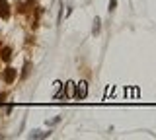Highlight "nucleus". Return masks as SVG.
Here are the masks:
<instances>
[{"label":"nucleus","instance_id":"f257e3e1","mask_svg":"<svg viewBox=\"0 0 156 140\" xmlns=\"http://www.w3.org/2000/svg\"><path fill=\"white\" fill-rule=\"evenodd\" d=\"M86 94H88V84H86V82H80V84H76V97H86Z\"/></svg>","mask_w":156,"mask_h":140},{"label":"nucleus","instance_id":"f03ea898","mask_svg":"<svg viewBox=\"0 0 156 140\" xmlns=\"http://www.w3.org/2000/svg\"><path fill=\"white\" fill-rule=\"evenodd\" d=\"M10 16V10H8V2L0 0V18H8Z\"/></svg>","mask_w":156,"mask_h":140},{"label":"nucleus","instance_id":"7ed1b4c3","mask_svg":"<svg viewBox=\"0 0 156 140\" xmlns=\"http://www.w3.org/2000/svg\"><path fill=\"white\" fill-rule=\"evenodd\" d=\"M14 78H16V70L14 68H8L6 72H4V80L6 82H14Z\"/></svg>","mask_w":156,"mask_h":140},{"label":"nucleus","instance_id":"20e7f679","mask_svg":"<svg viewBox=\"0 0 156 140\" xmlns=\"http://www.w3.org/2000/svg\"><path fill=\"white\" fill-rule=\"evenodd\" d=\"M98 31H100V22L96 20V26H94V33H98Z\"/></svg>","mask_w":156,"mask_h":140},{"label":"nucleus","instance_id":"39448f33","mask_svg":"<svg viewBox=\"0 0 156 140\" xmlns=\"http://www.w3.org/2000/svg\"><path fill=\"white\" fill-rule=\"evenodd\" d=\"M115 6H117V2H115V0H111V2H109V10H113Z\"/></svg>","mask_w":156,"mask_h":140}]
</instances>
